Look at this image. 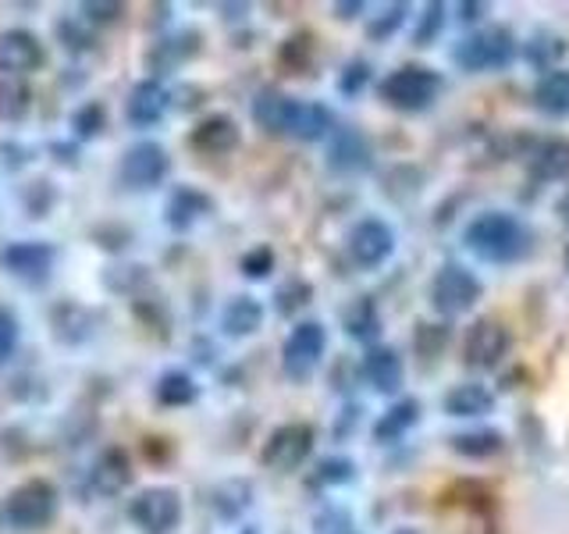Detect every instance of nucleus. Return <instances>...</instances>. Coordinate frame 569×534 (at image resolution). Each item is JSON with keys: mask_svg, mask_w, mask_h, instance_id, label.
<instances>
[{"mask_svg": "<svg viewBox=\"0 0 569 534\" xmlns=\"http://www.w3.org/2000/svg\"><path fill=\"white\" fill-rule=\"evenodd\" d=\"M253 121L271 136H289L299 142H320L335 132V111L328 103L289 97L281 89H260L253 97Z\"/></svg>", "mask_w": 569, "mask_h": 534, "instance_id": "1", "label": "nucleus"}, {"mask_svg": "<svg viewBox=\"0 0 569 534\" xmlns=\"http://www.w3.org/2000/svg\"><path fill=\"white\" fill-rule=\"evenodd\" d=\"M530 228L509 210H485L462 228V246L485 264H516L530 254Z\"/></svg>", "mask_w": 569, "mask_h": 534, "instance_id": "2", "label": "nucleus"}, {"mask_svg": "<svg viewBox=\"0 0 569 534\" xmlns=\"http://www.w3.org/2000/svg\"><path fill=\"white\" fill-rule=\"evenodd\" d=\"M61 510L58 488L43 477H29L18 488L8 492L4 506H0V524L11 531H43Z\"/></svg>", "mask_w": 569, "mask_h": 534, "instance_id": "3", "label": "nucleus"}, {"mask_svg": "<svg viewBox=\"0 0 569 534\" xmlns=\"http://www.w3.org/2000/svg\"><path fill=\"white\" fill-rule=\"evenodd\" d=\"M516 53H520V43L506 26H491V29H477L470 36L452 47V65H459L470 76H485V71H506Z\"/></svg>", "mask_w": 569, "mask_h": 534, "instance_id": "4", "label": "nucleus"}, {"mask_svg": "<svg viewBox=\"0 0 569 534\" xmlns=\"http://www.w3.org/2000/svg\"><path fill=\"white\" fill-rule=\"evenodd\" d=\"M441 76L435 68H423V65H402L396 71L378 82V97L391 107V111H406V115H417L427 111L438 97H441Z\"/></svg>", "mask_w": 569, "mask_h": 534, "instance_id": "5", "label": "nucleus"}, {"mask_svg": "<svg viewBox=\"0 0 569 534\" xmlns=\"http://www.w3.org/2000/svg\"><path fill=\"white\" fill-rule=\"evenodd\" d=\"M328 353V328L320 320H299L281 343V370L296 385H307L325 364Z\"/></svg>", "mask_w": 569, "mask_h": 534, "instance_id": "6", "label": "nucleus"}, {"mask_svg": "<svg viewBox=\"0 0 569 534\" xmlns=\"http://www.w3.org/2000/svg\"><path fill=\"white\" fill-rule=\"evenodd\" d=\"M480 296H485V281H480L467 264L449 260L438 267V275L431 281V307L441 317H462L470 314Z\"/></svg>", "mask_w": 569, "mask_h": 534, "instance_id": "7", "label": "nucleus"}, {"mask_svg": "<svg viewBox=\"0 0 569 534\" xmlns=\"http://www.w3.org/2000/svg\"><path fill=\"white\" fill-rule=\"evenodd\" d=\"M182 516H186L182 495L171 485H150L129 503V521L142 534H174Z\"/></svg>", "mask_w": 569, "mask_h": 534, "instance_id": "8", "label": "nucleus"}, {"mask_svg": "<svg viewBox=\"0 0 569 534\" xmlns=\"http://www.w3.org/2000/svg\"><path fill=\"white\" fill-rule=\"evenodd\" d=\"M396 246H399L396 228L385 218H378V214H367V218H360L349 228L346 254L360 271H378V267H385L396 257Z\"/></svg>", "mask_w": 569, "mask_h": 534, "instance_id": "9", "label": "nucleus"}, {"mask_svg": "<svg viewBox=\"0 0 569 534\" xmlns=\"http://www.w3.org/2000/svg\"><path fill=\"white\" fill-rule=\"evenodd\" d=\"M313 442H317V435H313L310 424H302V421L281 424L267 435L263 449H260V463L274 474H292L310 459Z\"/></svg>", "mask_w": 569, "mask_h": 534, "instance_id": "10", "label": "nucleus"}, {"mask_svg": "<svg viewBox=\"0 0 569 534\" xmlns=\"http://www.w3.org/2000/svg\"><path fill=\"white\" fill-rule=\"evenodd\" d=\"M53 264H58V249L43 239H18L0 249V267L29 289H40L50 281Z\"/></svg>", "mask_w": 569, "mask_h": 534, "instance_id": "11", "label": "nucleus"}, {"mask_svg": "<svg viewBox=\"0 0 569 534\" xmlns=\"http://www.w3.org/2000/svg\"><path fill=\"white\" fill-rule=\"evenodd\" d=\"M168 171H171L168 150L160 147V142H153V139H139L121 154L118 182L124 189H132V192H142V189H157L168 178Z\"/></svg>", "mask_w": 569, "mask_h": 534, "instance_id": "12", "label": "nucleus"}, {"mask_svg": "<svg viewBox=\"0 0 569 534\" xmlns=\"http://www.w3.org/2000/svg\"><path fill=\"white\" fill-rule=\"evenodd\" d=\"M512 349V335L506 325H498L491 317H480L470 325L467 343H462V360H467L473 370H495L506 360Z\"/></svg>", "mask_w": 569, "mask_h": 534, "instance_id": "13", "label": "nucleus"}, {"mask_svg": "<svg viewBox=\"0 0 569 534\" xmlns=\"http://www.w3.org/2000/svg\"><path fill=\"white\" fill-rule=\"evenodd\" d=\"M47 65V47L40 36L29 29H4L0 32V76L22 79Z\"/></svg>", "mask_w": 569, "mask_h": 534, "instance_id": "14", "label": "nucleus"}, {"mask_svg": "<svg viewBox=\"0 0 569 534\" xmlns=\"http://www.w3.org/2000/svg\"><path fill=\"white\" fill-rule=\"evenodd\" d=\"M168 111H171V93L160 79L136 82L129 89V97H124V121L132 129H153V125L168 118Z\"/></svg>", "mask_w": 569, "mask_h": 534, "instance_id": "15", "label": "nucleus"}, {"mask_svg": "<svg viewBox=\"0 0 569 534\" xmlns=\"http://www.w3.org/2000/svg\"><path fill=\"white\" fill-rule=\"evenodd\" d=\"M86 481H89V492L100 495V498L121 495L124 488L132 485V459H129V453H124L121 445H107V449H100L97 459L89 463Z\"/></svg>", "mask_w": 569, "mask_h": 534, "instance_id": "16", "label": "nucleus"}, {"mask_svg": "<svg viewBox=\"0 0 569 534\" xmlns=\"http://www.w3.org/2000/svg\"><path fill=\"white\" fill-rule=\"evenodd\" d=\"M213 214V200L196 186H174L168 204H164V225L174 231H189L196 228L203 218Z\"/></svg>", "mask_w": 569, "mask_h": 534, "instance_id": "17", "label": "nucleus"}, {"mask_svg": "<svg viewBox=\"0 0 569 534\" xmlns=\"http://www.w3.org/2000/svg\"><path fill=\"white\" fill-rule=\"evenodd\" d=\"M363 382L373 388V392H381V396H396V392L402 388V356L391 349V346H381V343H373L363 356Z\"/></svg>", "mask_w": 569, "mask_h": 534, "instance_id": "18", "label": "nucleus"}, {"mask_svg": "<svg viewBox=\"0 0 569 534\" xmlns=\"http://www.w3.org/2000/svg\"><path fill=\"white\" fill-rule=\"evenodd\" d=\"M189 142H192V150H200L207 157H224V154H231L242 142V132H239L236 118H228V115H207L192 129Z\"/></svg>", "mask_w": 569, "mask_h": 534, "instance_id": "19", "label": "nucleus"}, {"mask_svg": "<svg viewBox=\"0 0 569 534\" xmlns=\"http://www.w3.org/2000/svg\"><path fill=\"white\" fill-rule=\"evenodd\" d=\"M93 325H97L93 310H86L82 303H76V299H61L58 307L50 310V332L64 346L89 343V338H93Z\"/></svg>", "mask_w": 569, "mask_h": 534, "instance_id": "20", "label": "nucleus"}, {"mask_svg": "<svg viewBox=\"0 0 569 534\" xmlns=\"http://www.w3.org/2000/svg\"><path fill=\"white\" fill-rule=\"evenodd\" d=\"M370 165V142L360 129H335L328 139V168L331 171H363Z\"/></svg>", "mask_w": 569, "mask_h": 534, "instance_id": "21", "label": "nucleus"}, {"mask_svg": "<svg viewBox=\"0 0 569 534\" xmlns=\"http://www.w3.org/2000/svg\"><path fill=\"white\" fill-rule=\"evenodd\" d=\"M441 406H445V414L456 421H477V417H488L495 409V392L480 382H462L445 392Z\"/></svg>", "mask_w": 569, "mask_h": 534, "instance_id": "22", "label": "nucleus"}, {"mask_svg": "<svg viewBox=\"0 0 569 534\" xmlns=\"http://www.w3.org/2000/svg\"><path fill=\"white\" fill-rule=\"evenodd\" d=\"M420 424V403L413 396L406 399H396L385 414L378 417V424H373V442L381 445H396L399 438H406L413 427Z\"/></svg>", "mask_w": 569, "mask_h": 534, "instance_id": "23", "label": "nucleus"}, {"mask_svg": "<svg viewBox=\"0 0 569 534\" xmlns=\"http://www.w3.org/2000/svg\"><path fill=\"white\" fill-rule=\"evenodd\" d=\"M530 178L533 182H566L569 178V139H548L530 154Z\"/></svg>", "mask_w": 569, "mask_h": 534, "instance_id": "24", "label": "nucleus"}, {"mask_svg": "<svg viewBox=\"0 0 569 534\" xmlns=\"http://www.w3.org/2000/svg\"><path fill=\"white\" fill-rule=\"evenodd\" d=\"M263 328V303L257 296H236L221 310V332L228 338H249Z\"/></svg>", "mask_w": 569, "mask_h": 534, "instance_id": "25", "label": "nucleus"}, {"mask_svg": "<svg viewBox=\"0 0 569 534\" xmlns=\"http://www.w3.org/2000/svg\"><path fill=\"white\" fill-rule=\"evenodd\" d=\"M533 107L548 118H569V68H556L533 86Z\"/></svg>", "mask_w": 569, "mask_h": 534, "instance_id": "26", "label": "nucleus"}, {"mask_svg": "<svg viewBox=\"0 0 569 534\" xmlns=\"http://www.w3.org/2000/svg\"><path fill=\"white\" fill-rule=\"evenodd\" d=\"M449 449L467 456V459H491L506 449V435L495 432V427H473V432H462L449 438Z\"/></svg>", "mask_w": 569, "mask_h": 534, "instance_id": "27", "label": "nucleus"}, {"mask_svg": "<svg viewBox=\"0 0 569 534\" xmlns=\"http://www.w3.org/2000/svg\"><path fill=\"white\" fill-rule=\"evenodd\" d=\"M342 320H346V332L356 338V343L373 346V338L381 335V310H378V303H373L370 296L352 299L346 307V314H342Z\"/></svg>", "mask_w": 569, "mask_h": 534, "instance_id": "28", "label": "nucleus"}, {"mask_svg": "<svg viewBox=\"0 0 569 534\" xmlns=\"http://www.w3.org/2000/svg\"><path fill=\"white\" fill-rule=\"evenodd\" d=\"M153 396L160 406H171V409L189 406V403H196V396H200V385H196L192 374H186V370H164L153 385Z\"/></svg>", "mask_w": 569, "mask_h": 534, "instance_id": "29", "label": "nucleus"}, {"mask_svg": "<svg viewBox=\"0 0 569 534\" xmlns=\"http://www.w3.org/2000/svg\"><path fill=\"white\" fill-rule=\"evenodd\" d=\"M196 50H200V36H196V32H178V36H171V40H164V43H157V47H153L150 65H153L157 71H171V68H178V65H186Z\"/></svg>", "mask_w": 569, "mask_h": 534, "instance_id": "30", "label": "nucleus"}, {"mask_svg": "<svg viewBox=\"0 0 569 534\" xmlns=\"http://www.w3.org/2000/svg\"><path fill=\"white\" fill-rule=\"evenodd\" d=\"M562 53H566V40L556 32H538L530 43H523V58L533 68H541L545 76H548V71H556V65L562 61Z\"/></svg>", "mask_w": 569, "mask_h": 534, "instance_id": "31", "label": "nucleus"}, {"mask_svg": "<svg viewBox=\"0 0 569 534\" xmlns=\"http://www.w3.org/2000/svg\"><path fill=\"white\" fill-rule=\"evenodd\" d=\"M29 111H32L29 86H22L18 79H0V121L14 125V121L29 118Z\"/></svg>", "mask_w": 569, "mask_h": 534, "instance_id": "32", "label": "nucleus"}, {"mask_svg": "<svg viewBox=\"0 0 569 534\" xmlns=\"http://www.w3.org/2000/svg\"><path fill=\"white\" fill-rule=\"evenodd\" d=\"M68 125H71V136H76L79 142L97 139V136L103 132V125H107L103 103H100V100H86L82 107H76V111H71Z\"/></svg>", "mask_w": 569, "mask_h": 534, "instance_id": "33", "label": "nucleus"}, {"mask_svg": "<svg viewBox=\"0 0 569 534\" xmlns=\"http://www.w3.org/2000/svg\"><path fill=\"white\" fill-rule=\"evenodd\" d=\"M18 200H22L29 218H47L50 207L58 204V189L50 186V178H32V182L18 189Z\"/></svg>", "mask_w": 569, "mask_h": 534, "instance_id": "34", "label": "nucleus"}, {"mask_svg": "<svg viewBox=\"0 0 569 534\" xmlns=\"http://www.w3.org/2000/svg\"><path fill=\"white\" fill-rule=\"evenodd\" d=\"M249 495L253 492H249L246 481H228V485H221L218 492H213L210 503H213V510H218L221 521H236V516L249 506Z\"/></svg>", "mask_w": 569, "mask_h": 534, "instance_id": "35", "label": "nucleus"}, {"mask_svg": "<svg viewBox=\"0 0 569 534\" xmlns=\"http://www.w3.org/2000/svg\"><path fill=\"white\" fill-rule=\"evenodd\" d=\"M53 32H58V40L68 53H93L97 50L93 32L86 29L82 18H61V22L53 26Z\"/></svg>", "mask_w": 569, "mask_h": 534, "instance_id": "36", "label": "nucleus"}, {"mask_svg": "<svg viewBox=\"0 0 569 534\" xmlns=\"http://www.w3.org/2000/svg\"><path fill=\"white\" fill-rule=\"evenodd\" d=\"M406 14H409L406 4H388V8L367 26V36H370V40H378V43L391 40V36H396V32L406 26Z\"/></svg>", "mask_w": 569, "mask_h": 534, "instance_id": "37", "label": "nucleus"}, {"mask_svg": "<svg viewBox=\"0 0 569 534\" xmlns=\"http://www.w3.org/2000/svg\"><path fill=\"white\" fill-rule=\"evenodd\" d=\"M79 18L86 26H114L124 18V4H111V0H86V4H79Z\"/></svg>", "mask_w": 569, "mask_h": 534, "instance_id": "38", "label": "nucleus"}, {"mask_svg": "<svg viewBox=\"0 0 569 534\" xmlns=\"http://www.w3.org/2000/svg\"><path fill=\"white\" fill-rule=\"evenodd\" d=\"M356 477V463L346 459V456H328V459H320V467H317V485H349V481Z\"/></svg>", "mask_w": 569, "mask_h": 534, "instance_id": "39", "label": "nucleus"}, {"mask_svg": "<svg viewBox=\"0 0 569 534\" xmlns=\"http://www.w3.org/2000/svg\"><path fill=\"white\" fill-rule=\"evenodd\" d=\"M239 267H242V275L249 281H260V278H267L274 271V249L271 246H253L249 254H242Z\"/></svg>", "mask_w": 569, "mask_h": 534, "instance_id": "40", "label": "nucleus"}, {"mask_svg": "<svg viewBox=\"0 0 569 534\" xmlns=\"http://www.w3.org/2000/svg\"><path fill=\"white\" fill-rule=\"evenodd\" d=\"M441 29H445V4H427L423 14H420V26L413 29V43L417 47L435 43L441 36Z\"/></svg>", "mask_w": 569, "mask_h": 534, "instance_id": "41", "label": "nucleus"}, {"mask_svg": "<svg viewBox=\"0 0 569 534\" xmlns=\"http://www.w3.org/2000/svg\"><path fill=\"white\" fill-rule=\"evenodd\" d=\"M14 349H18V317L0 307V370L11 364Z\"/></svg>", "mask_w": 569, "mask_h": 534, "instance_id": "42", "label": "nucleus"}, {"mask_svg": "<svg viewBox=\"0 0 569 534\" xmlns=\"http://www.w3.org/2000/svg\"><path fill=\"white\" fill-rule=\"evenodd\" d=\"M367 82H370V65L367 61H352V65L342 68V79H338V93H342V97H356Z\"/></svg>", "mask_w": 569, "mask_h": 534, "instance_id": "43", "label": "nucleus"}, {"mask_svg": "<svg viewBox=\"0 0 569 534\" xmlns=\"http://www.w3.org/2000/svg\"><path fill=\"white\" fill-rule=\"evenodd\" d=\"M103 285L118 293H132L136 285H147V267H139V264L118 267V275H103Z\"/></svg>", "mask_w": 569, "mask_h": 534, "instance_id": "44", "label": "nucleus"}, {"mask_svg": "<svg viewBox=\"0 0 569 534\" xmlns=\"http://www.w3.org/2000/svg\"><path fill=\"white\" fill-rule=\"evenodd\" d=\"M307 299H310V285L296 281V289H292V285H284V289L278 293V310H281V314H292V310H299Z\"/></svg>", "mask_w": 569, "mask_h": 534, "instance_id": "45", "label": "nucleus"}, {"mask_svg": "<svg viewBox=\"0 0 569 534\" xmlns=\"http://www.w3.org/2000/svg\"><path fill=\"white\" fill-rule=\"evenodd\" d=\"M456 11H459V14H456V18H459V22H467V26H473V22H480V18H485V14H488L491 8H488V4H459Z\"/></svg>", "mask_w": 569, "mask_h": 534, "instance_id": "46", "label": "nucleus"}, {"mask_svg": "<svg viewBox=\"0 0 569 534\" xmlns=\"http://www.w3.org/2000/svg\"><path fill=\"white\" fill-rule=\"evenodd\" d=\"M367 4H360V0H352V4H335V11H338V18H356L360 14Z\"/></svg>", "mask_w": 569, "mask_h": 534, "instance_id": "47", "label": "nucleus"}, {"mask_svg": "<svg viewBox=\"0 0 569 534\" xmlns=\"http://www.w3.org/2000/svg\"><path fill=\"white\" fill-rule=\"evenodd\" d=\"M396 534H420V531H417V527H399Z\"/></svg>", "mask_w": 569, "mask_h": 534, "instance_id": "48", "label": "nucleus"}, {"mask_svg": "<svg viewBox=\"0 0 569 534\" xmlns=\"http://www.w3.org/2000/svg\"><path fill=\"white\" fill-rule=\"evenodd\" d=\"M246 534H253V531H246Z\"/></svg>", "mask_w": 569, "mask_h": 534, "instance_id": "49", "label": "nucleus"}, {"mask_svg": "<svg viewBox=\"0 0 569 534\" xmlns=\"http://www.w3.org/2000/svg\"><path fill=\"white\" fill-rule=\"evenodd\" d=\"M346 534H352V531H346Z\"/></svg>", "mask_w": 569, "mask_h": 534, "instance_id": "50", "label": "nucleus"}]
</instances>
